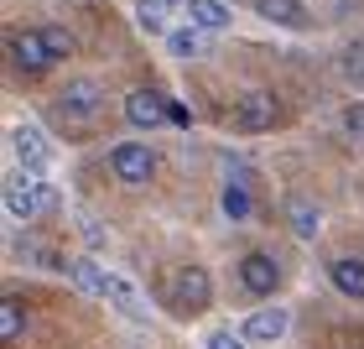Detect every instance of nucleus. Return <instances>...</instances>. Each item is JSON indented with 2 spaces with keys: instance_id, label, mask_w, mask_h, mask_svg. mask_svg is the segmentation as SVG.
<instances>
[{
  "instance_id": "8",
  "label": "nucleus",
  "mask_w": 364,
  "mask_h": 349,
  "mask_svg": "<svg viewBox=\"0 0 364 349\" xmlns=\"http://www.w3.org/2000/svg\"><path fill=\"white\" fill-rule=\"evenodd\" d=\"M125 120L136 130H156L161 120H167V99H161L156 89H130L125 94Z\"/></svg>"
},
{
  "instance_id": "16",
  "label": "nucleus",
  "mask_w": 364,
  "mask_h": 349,
  "mask_svg": "<svg viewBox=\"0 0 364 349\" xmlns=\"http://www.w3.org/2000/svg\"><path fill=\"white\" fill-rule=\"evenodd\" d=\"M68 276L78 281V292H89V297H109V271H99V261H89V256L68 261Z\"/></svg>"
},
{
  "instance_id": "4",
  "label": "nucleus",
  "mask_w": 364,
  "mask_h": 349,
  "mask_svg": "<svg viewBox=\"0 0 364 349\" xmlns=\"http://www.w3.org/2000/svg\"><path fill=\"white\" fill-rule=\"evenodd\" d=\"M99 110H105V84H99V78H73V84L58 94V115H63L68 125L99 120Z\"/></svg>"
},
{
  "instance_id": "3",
  "label": "nucleus",
  "mask_w": 364,
  "mask_h": 349,
  "mask_svg": "<svg viewBox=\"0 0 364 349\" xmlns=\"http://www.w3.org/2000/svg\"><path fill=\"white\" fill-rule=\"evenodd\" d=\"M276 120H281V105H276L271 89H245V94L235 99V130H240V136L276 130Z\"/></svg>"
},
{
  "instance_id": "18",
  "label": "nucleus",
  "mask_w": 364,
  "mask_h": 349,
  "mask_svg": "<svg viewBox=\"0 0 364 349\" xmlns=\"http://www.w3.org/2000/svg\"><path fill=\"white\" fill-rule=\"evenodd\" d=\"M219 204H224V214H229V219H235V224H245V219H250V177H235V182H224V193H219Z\"/></svg>"
},
{
  "instance_id": "21",
  "label": "nucleus",
  "mask_w": 364,
  "mask_h": 349,
  "mask_svg": "<svg viewBox=\"0 0 364 349\" xmlns=\"http://www.w3.org/2000/svg\"><path fill=\"white\" fill-rule=\"evenodd\" d=\"M21 334H26V313H21V303H16V297H6V303H0V339L16 344Z\"/></svg>"
},
{
  "instance_id": "22",
  "label": "nucleus",
  "mask_w": 364,
  "mask_h": 349,
  "mask_svg": "<svg viewBox=\"0 0 364 349\" xmlns=\"http://www.w3.org/2000/svg\"><path fill=\"white\" fill-rule=\"evenodd\" d=\"M42 37H47V47H53V58H58V63H63V58H73V47H78L68 26H42Z\"/></svg>"
},
{
  "instance_id": "25",
  "label": "nucleus",
  "mask_w": 364,
  "mask_h": 349,
  "mask_svg": "<svg viewBox=\"0 0 364 349\" xmlns=\"http://www.w3.org/2000/svg\"><path fill=\"white\" fill-rule=\"evenodd\" d=\"M167 120H172V125H188V120H193V115H188V110H182V105H172V99H167Z\"/></svg>"
},
{
  "instance_id": "6",
  "label": "nucleus",
  "mask_w": 364,
  "mask_h": 349,
  "mask_svg": "<svg viewBox=\"0 0 364 349\" xmlns=\"http://www.w3.org/2000/svg\"><path fill=\"white\" fill-rule=\"evenodd\" d=\"M6 47H11V63H16L21 73H31V78H37V73H47V68L58 63L42 31H11V37H6Z\"/></svg>"
},
{
  "instance_id": "13",
  "label": "nucleus",
  "mask_w": 364,
  "mask_h": 349,
  "mask_svg": "<svg viewBox=\"0 0 364 349\" xmlns=\"http://www.w3.org/2000/svg\"><path fill=\"white\" fill-rule=\"evenodd\" d=\"M182 11H188V21L203 26V31H229V21H235V11H229L224 0H182Z\"/></svg>"
},
{
  "instance_id": "20",
  "label": "nucleus",
  "mask_w": 364,
  "mask_h": 349,
  "mask_svg": "<svg viewBox=\"0 0 364 349\" xmlns=\"http://www.w3.org/2000/svg\"><path fill=\"white\" fill-rule=\"evenodd\" d=\"M338 73H343V84L364 89V37H359V42H349V47L338 53Z\"/></svg>"
},
{
  "instance_id": "24",
  "label": "nucleus",
  "mask_w": 364,
  "mask_h": 349,
  "mask_svg": "<svg viewBox=\"0 0 364 349\" xmlns=\"http://www.w3.org/2000/svg\"><path fill=\"white\" fill-rule=\"evenodd\" d=\"M245 344H250L245 334H240V339H235V334H208V344H203V349H245Z\"/></svg>"
},
{
  "instance_id": "19",
  "label": "nucleus",
  "mask_w": 364,
  "mask_h": 349,
  "mask_svg": "<svg viewBox=\"0 0 364 349\" xmlns=\"http://www.w3.org/2000/svg\"><path fill=\"white\" fill-rule=\"evenodd\" d=\"M203 37H208V31L188 21V26L167 31V53H172V58H203Z\"/></svg>"
},
{
  "instance_id": "10",
  "label": "nucleus",
  "mask_w": 364,
  "mask_h": 349,
  "mask_svg": "<svg viewBox=\"0 0 364 349\" xmlns=\"http://www.w3.org/2000/svg\"><path fill=\"white\" fill-rule=\"evenodd\" d=\"M11 152H16V162H21L26 172H47V162H53V152H47L37 125H16L11 130Z\"/></svg>"
},
{
  "instance_id": "11",
  "label": "nucleus",
  "mask_w": 364,
  "mask_h": 349,
  "mask_svg": "<svg viewBox=\"0 0 364 349\" xmlns=\"http://www.w3.org/2000/svg\"><path fill=\"white\" fill-rule=\"evenodd\" d=\"M287 224H291V235H296V240H318V229H323V209L312 204L307 193H291V198H287Z\"/></svg>"
},
{
  "instance_id": "12",
  "label": "nucleus",
  "mask_w": 364,
  "mask_h": 349,
  "mask_svg": "<svg viewBox=\"0 0 364 349\" xmlns=\"http://www.w3.org/2000/svg\"><path fill=\"white\" fill-rule=\"evenodd\" d=\"M250 6H255L260 21H271V26H291V31H302V26L312 21L302 0H250Z\"/></svg>"
},
{
  "instance_id": "9",
  "label": "nucleus",
  "mask_w": 364,
  "mask_h": 349,
  "mask_svg": "<svg viewBox=\"0 0 364 349\" xmlns=\"http://www.w3.org/2000/svg\"><path fill=\"white\" fill-rule=\"evenodd\" d=\"M287 328H291V313L281 303H271V308H255L250 318H245V339H250V344H276Z\"/></svg>"
},
{
  "instance_id": "15",
  "label": "nucleus",
  "mask_w": 364,
  "mask_h": 349,
  "mask_svg": "<svg viewBox=\"0 0 364 349\" xmlns=\"http://www.w3.org/2000/svg\"><path fill=\"white\" fill-rule=\"evenodd\" d=\"M109 303L120 308V313H125L130 323H146V318H151V308H146V297H141L136 287H130L125 276H109Z\"/></svg>"
},
{
  "instance_id": "14",
  "label": "nucleus",
  "mask_w": 364,
  "mask_h": 349,
  "mask_svg": "<svg viewBox=\"0 0 364 349\" xmlns=\"http://www.w3.org/2000/svg\"><path fill=\"white\" fill-rule=\"evenodd\" d=\"M328 276H333V287H338L343 297L364 303V261H359V256H338L333 266H328Z\"/></svg>"
},
{
  "instance_id": "17",
  "label": "nucleus",
  "mask_w": 364,
  "mask_h": 349,
  "mask_svg": "<svg viewBox=\"0 0 364 349\" xmlns=\"http://www.w3.org/2000/svg\"><path fill=\"white\" fill-rule=\"evenodd\" d=\"M177 0H136V26L146 37H167V11Z\"/></svg>"
},
{
  "instance_id": "2",
  "label": "nucleus",
  "mask_w": 364,
  "mask_h": 349,
  "mask_svg": "<svg viewBox=\"0 0 364 349\" xmlns=\"http://www.w3.org/2000/svg\"><path fill=\"white\" fill-rule=\"evenodd\" d=\"M109 172L125 182V188H146L156 177V152L146 141H120L109 146Z\"/></svg>"
},
{
  "instance_id": "1",
  "label": "nucleus",
  "mask_w": 364,
  "mask_h": 349,
  "mask_svg": "<svg viewBox=\"0 0 364 349\" xmlns=\"http://www.w3.org/2000/svg\"><path fill=\"white\" fill-rule=\"evenodd\" d=\"M53 209H58V193L47 188L37 172L6 182V214L11 219H42V214H53Z\"/></svg>"
},
{
  "instance_id": "23",
  "label": "nucleus",
  "mask_w": 364,
  "mask_h": 349,
  "mask_svg": "<svg viewBox=\"0 0 364 349\" xmlns=\"http://www.w3.org/2000/svg\"><path fill=\"white\" fill-rule=\"evenodd\" d=\"M343 136H354V141H364V99H354V105H343Z\"/></svg>"
},
{
  "instance_id": "5",
  "label": "nucleus",
  "mask_w": 364,
  "mask_h": 349,
  "mask_svg": "<svg viewBox=\"0 0 364 349\" xmlns=\"http://www.w3.org/2000/svg\"><path fill=\"white\" fill-rule=\"evenodd\" d=\"M172 303H177V313H203L213 303V276L203 266H177L172 271Z\"/></svg>"
},
{
  "instance_id": "7",
  "label": "nucleus",
  "mask_w": 364,
  "mask_h": 349,
  "mask_svg": "<svg viewBox=\"0 0 364 349\" xmlns=\"http://www.w3.org/2000/svg\"><path fill=\"white\" fill-rule=\"evenodd\" d=\"M240 287L250 292V297H271V292L281 287V266H276V256H266V251L240 256Z\"/></svg>"
}]
</instances>
